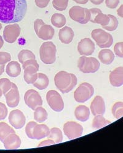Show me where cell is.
<instances>
[{
    "label": "cell",
    "mask_w": 123,
    "mask_h": 153,
    "mask_svg": "<svg viewBox=\"0 0 123 153\" xmlns=\"http://www.w3.org/2000/svg\"><path fill=\"white\" fill-rule=\"evenodd\" d=\"M25 0H0V22L4 24L19 22L27 11Z\"/></svg>",
    "instance_id": "obj_1"
},
{
    "label": "cell",
    "mask_w": 123,
    "mask_h": 153,
    "mask_svg": "<svg viewBox=\"0 0 123 153\" xmlns=\"http://www.w3.org/2000/svg\"><path fill=\"white\" fill-rule=\"evenodd\" d=\"M76 76L72 73L61 71L55 74L54 82L57 88L63 94L69 93L77 84Z\"/></svg>",
    "instance_id": "obj_2"
},
{
    "label": "cell",
    "mask_w": 123,
    "mask_h": 153,
    "mask_svg": "<svg viewBox=\"0 0 123 153\" xmlns=\"http://www.w3.org/2000/svg\"><path fill=\"white\" fill-rule=\"evenodd\" d=\"M56 46L51 41L42 43L40 49L41 60L45 64H52L56 60Z\"/></svg>",
    "instance_id": "obj_3"
},
{
    "label": "cell",
    "mask_w": 123,
    "mask_h": 153,
    "mask_svg": "<svg viewBox=\"0 0 123 153\" xmlns=\"http://www.w3.org/2000/svg\"><path fill=\"white\" fill-rule=\"evenodd\" d=\"M24 70V80L27 84H33L37 79L39 65L35 59H30L23 64Z\"/></svg>",
    "instance_id": "obj_4"
},
{
    "label": "cell",
    "mask_w": 123,
    "mask_h": 153,
    "mask_svg": "<svg viewBox=\"0 0 123 153\" xmlns=\"http://www.w3.org/2000/svg\"><path fill=\"white\" fill-rule=\"evenodd\" d=\"M91 36L100 48H110L113 43L112 35L102 29H94L91 33Z\"/></svg>",
    "instance_id": "obj_5"
},
{
    "label": "cell",
    "mask_w": 123,
    "mask_h": 153,
    "mask_svg": "<svg viewBox=\"0 0 123 153\" xmlns=\"http://www.w3.org/2000/svg\"><path fill=\"white\" fill-rule=\"evenodd\" d=\"M34 30L38 37L45 41L52 39L55 34L54 28L45 24L41 19H37L34 22Z\"/></svg>",
    "instance_id": "obj_6"
},
{
    "label": "cell",
    "mask_w": 123,
    "mask_h": 153,
    "mask_svg": "<svg viewBox=\"0 0 123 153\" xmlns=\"http://www.w3.org/2000/svg\"><path fill=\"white\" fill-rule=\"evenodd\" d=\"M100 66V62L94 57H81L78 61V67L83 73H94Z\"/></svg>",
    "instance_id": "obj_7"
},
{
    "label": "cell",
    "mask_w": 123,
    "mask_h": 153,
    "mask_svg": "<svg viewBox=\"0 0 123 153\" xmlns=\"http://www.w3.org/2000/svg\"><path fill=\"white\" fill-rule=\"evenodd\" d=\"M69 16L73 20L76 22L81 24H86L90 20L91 12L87 8L75 6L70 9Z\"/></svg>",
    "instance_id": "obj_8"
},
{
    "label": "cell",
    "mask_w": 123,
    "mask_h": 153,
    "mask_svg": "<svg viewBox=\"0 0 123 153\" xmlns=\"http://www.w3.org/2000/svg\"><path fill=\"white\" fill-rule=\"evenodd\" d=\"M94 94L93 86L87 82L81 84L74 92L75 99L77 102L84 103L92 97Z\"/></svg>",
    "instance_id": "obj_9"
},
{
    "label": "cell",
    "mask_w": 123,
    "mask_h": 153,
    "mask_svg": "<svg viewBox=\"0 0 123 153\" xmlns=\"http://www.w3.org/2000/svg\"><path fill=\"white\" fill-rule=\"evenodd\" d=\"M46 100L50 108L54 111L60 112L64 108V102L60 94L56 91L51 90L46 94Z\"/></svg>",
    "instance_id": "obj_10"
},
{
    "label": "cell",
    "mask_w": 123,
    "mask_h": 153,
    "mask_svg": "<svg viewBox=\"0 0 123 153\" xmlns=\"http://www.w3.org/2000/svg\"><path fill=\"white\" fill-rule=\"evenodd\" d=\"M63 132L69 140H73L82 135L83 127L76 122H67L63 126Z\"/></svg>",
    "instance_id": "obj_11"
},
{
    "label": "cell",
    "mask_w": 123,
    "mask_h": 153,
    "mask_svg": "<svg viewBox=\"0 0 123 153\" xmlns=\"http://www.w3.org/2000/svg\"><path fill=\"white\" fill-rule=\"evenodd\" d=\"M25 104L33 110L42 105V100L40 94L33 89H30L26 92L24 95Z\"/></svg>",
    "instance_id": "obj_12"
},
{
    "label": "cell",
    "mask_w": 123,
    "mask_h": 153,
    "mask_svg": "<svg viewBox=\"0 0 123 153\" xmlns=\"http://www.w3.org/2000/svg\"><path fill=\"white\" fill-rule=\"evenodd\" d=\"M20 30V27L17 24L6 26L3 31L4 39L8 43H14L19 36Z\"/></svg>",
    "instance_id": "obj_13"
},
{
    "label": "cell",
    "mask_w": 123,
    "mask_h": 153,
    "mask_svg": "<svg viewBox=\"0 0 123 153\" xmlns=\"http://www.w3.org/2000/svg\"><path fill=\"white\" fill-rule=\"evenodd\" d=\"M91 12L90 22L94 24L101 25L102 27L107 25L110 20L108 15L104 14L102 10L98 8H92L89 9Z\"/></svg>",
    "instance_id": "obj_14"
},
{
    "label": "cell",
    "mask_w": 123,
    "mask_h": 153,
    "mask_svg": "<svg viewBox=\"0 0 123 153\" xmlns=\"http://www.w3.org/2000/svg\"><path fill=\"white\" fill-rule=\"evenodd\" d=\"M9 121L10 124L15 128L20 129L25 126L26 119L23 113L19 110H16L10 111Z\"/></svg>",
    "instance_id": "obj_15"
},
{
    "label": "cell",
    "mask_w": 123,
    "mask_h": 153,
    "mask_svg": "<svg viewBox=\"0 0 123 153\" xmlns=\"http://www.w3.org/2000/svg\"><path fill=\"white\" fill-rule=\"evenodd\" d=\"M78 51L81 56H91L95 51V44L90 38H84L78 43Z\"/></svg>",
    "instance_id": "obj_16"
},
{
    "label": "cell",
    "mask_w": 123,
    "mask_h": 153,
    "mask_svg": "<svg viewBox=\"0 0 123 153\" xmlns=\"http://www.w3.org/2000/svg\"><path fill=\"white\" fill-rule=\"evenodd\" d=\"M6 103L9 107L15 108L18 106L20 101V95L17 85L12 82L10 89L4 95Z\"/></svg>",
    "instance_id": "obj_17"
},
{
    "label": "cell",
    "mask_w": 123,
    "mask_h": 153,
    "mask_svg": "<svg viewBox=\"0 0 123 153\" xmlns=\"http://www.w3.org/2000/svg\"><path fill=\"white\" fill-rule=\"evenodd\" d=\"M91 110L94 116L104 115L105 113V103L104 98L99 95L96 96L91 105Z\"/></svg>",
    "instance_id": "obj_18"
},
{
    "label": "cell",
    "mask_w": 123,
    "mask_h": 153,
    "mask_svg": "<svg viewBox=\"0 0 123 153\" xmlns=\"http://www.w3.org/2000/svg\"><path fill=\"white\" fill-rule=\"evenodd\" d=\"M110 82L113 87L123 85V67H119L111 71L109 76Z\"/></svg>",
    "instance_id": "obj_19"
},
{
    "label": "cell",
    "mask_w": 123,
    "mask_h": 153,
    "mask_svg": "<svg viewBox=\"0 0 123 153\" xmlns=\"http://www.w3.org/2000/svg\"><path fill=\"white\" fill-rule=\"evenodd\" d=\"M3 143L4 148L7 149H16L21 145V140L16 133H12L3 140Z\"/></svg>",
    "instance_id": "obj_20"
},
{
    "label": "cell",
    "mask_w": 123,
    "mask_h": 153,
    "mask_svg": "<svg viewBox=\"0 0 123 153\" xmlns=\"http://www.w3.org/2000/svg\"><path fill=\"white\" fill-rule=\"evenodd\" d=\"M50 133L49 128L45 124H37L33 132V138L35 140H41L48 137Z\"/></svg>",
    "instance_id": "obj_21"
},
{
    "label": "cell",
    "mask_w": 123,
    "mask_h": 153,
    "mask_svg": "<svg viewBox=\"0 0 123 153\" xmlns=\"http://www.w3.org/2000/svg\"><path fill=\"white\" fill-rule=\"evenodd\" d=\"M74 37V31L69 27H65L60 29L59 32V38L60 41L64 44L70 43Z\"/></svg>",
    "instance_id": "obj_22"
},
{
    "label": "cell",
    "mask_w": 123,
    "mask_h": 153,
    "mask_svg": "<svg viewBox=\"0 0 123 153\" xmlns=\"http://www.w3.org/2000/svg\"><path fill=\"white\" fill-rule=\"evenodd\" d=\"M75 116L78 121L81 122H86L89 118L90 110L86 106L80 105L75 109Z\"/></svg>",
    "instance_id": "obj_23"
},
{
    "label": "cell",
    "mask_w": 123,
    "mask_h": 153,
    "mask_svg": "<svg viewBox=\"0 0 123 153\" xmlns=\"http://www.w3.org/2000/svg\"><path fill=\"white\" fill-rule=\"evenodd\" d=\"M6 71L7 74L12 78H16L21 73L20 64L16 61L9 62L6 66Z\"/></svg>",
    "instance_id": "obj_24"
},
{
    "label": "cell",
    "mask_w": 123,
    "mask_h": 153,
    "mask_svg": "<svg viewBox=\"0 0 123 153\" xmlns=\"http://www.w3.org/2000/svg\"><path fill=\"white\" fill-rule=\"evenodd\" d=\"M98 58L102 63L110 65L115 59V54L110 49H103L99 52Z\"/></svg>",
    "instance_id": "obj_25"
},
{
    "label": "cell",
    "mask_w": 123,
    "mask_h": 153,
    "mask_svg": "<svg viewBox=\"0 0 123 153\" xmlns=\"http://www.w3.org/2000/svg\"><path fill=\"white\" fill-rule=\"evenodd\" d=\"M49 84V80L48 76L43 73H38V77L36 81L33 84L39 90L46 89Z\"/></svg>",
    "instance_id": "obj_26"
},
{
    "label": "cell",
    "mask_w": 123,
    "mask_h": 153,
    "mask_svg": "<svg viewBox=\"0 0 123 153\" xmlns=\"http://www.w3.org/2000/svg\"><path fill=\"white\" fill-rule=\"evenodd\" d=\"M48 114L46 110L42 107L38 106L35 110L34 117L35 121H37L38 123H42L46 121L48 119Z\"/></svg>",
    "instance_id": "obj_27"
},
{
    "label": "cell",
    "mask_w": 123,
    "mask_h": 153,
    "mask_svg": "<svg viewBox=\"0 0 123 153\" xmlns=\"http://www.w3.org/2000/svg\"><path fill=\"white\" fill-rule=\"evenodd\" d=\"M51 21L52 25L54 27L57 28H62L66 24V18L62 14L55 13L52 16Z\"/></svg>",
    "instance_id": "obj_28"
},
{
    "label": "cell",
    "mask_w": 123,
    "mask_h": 153,
    "mask_svg": "<svg viewBox=\"0 0 123 153\" xmlns=\"http://www.w3.org/2000/svg\"><path fill=\"white\" fill-rule=\"evenodd\" d=\"M16 133L15 130L5 123H0V141L1 142L10 134Z\"/></svg>",
    "instance_id": "obj_29"
},
{
    "label": "cell",
    "mask_w": 123,
    "mask_h": 153,
    "mask_svg": "<svg viewBox=\"0 0 123 153\" xmlns=\"http://www.w3.org/2000/svg\"><path fill=\"white\" fill-rule=\"evenodd\" d=\"M110 124H111V122L105 119L103 115H97L93 119L92 126L94 128L99 129Z\"/></svg>",
    "instance_id": "obj_30"
},
{
    "label": "cell",
    "mask_w": 123,
    "mask_h": 153,
    "mask_svg": "<svg viewBox=\"0 0 123 153\" xmlns=\"http://www.w3.org/2000/svg\"><path fill=\"white\" fill-rule=\"evenodd\" d=\"M48 138L51 139L55 143H61L63 140V135L60 128L57 127L52 128L50 130V133L48 135Z\"/></svg>",
    "instance_id": "obj_31"
},
{
    "label": "cell",
    "mask_w": 123,
    "mask_h": 153,
    "mask_svg": "<svg viewBox=\"0 0 123 153\" xmlns=\"http://www.w3.org/2000/svg\"><path fill=\"white\" fill-rule=\"evenodd\" d=\"M35 54L31 51L27 49L21 51L18 54V59L20 63L23 64L25 61L30 59H35Z\"/></svg>",
    "instance_id": "obj_32"
},
{
    "label": "cell",
    "mask_w": 123,
    "mask_h": 153,
    "mask_svg": "<svg viewBox=\"0 0 123 153\" xmlns=\"http://www.w3.org/2000/svg\"><path fill=\"white\" fill-rule=\"evenodd\" d=\"M112 114L116 119H120L123 116V102H119L114 104L112 107Z\"/></svg>",
    "instance_id": "obj_33"
},
{
    "label": "cell",
    "mask_w": 123,
    "mask_h": 153,
    "mask_svg": "<svg viewBox=\"0 0 123 153\" xmlns=\"http://www.w3.org/2000/svg\"><path fill=\"white\" fill-rule=\"evenodd\" d=\"M110 18V22L109 24L104 27H102L104 29L109 31H115L117 29L118 27V20L117 19V18L113 16V15H111V14H108Z\"/></svg>",
    "instance_id": "obj_34"
},
{
    "label": "cell",
    "mask_w": 123,
    "mask_h": 153,
    "mask_svg": "<svg viewBox=\"0 0 123 153\" xmlns=\"http://www.w3.org/2000/svg\"><path fill=\"white\" fill-rule=\"evenodd\" d=\"M69 0H53L52 6L57 10L63 11L65 10L68 6Z\"/></svg>",
    "instance_id": "obj_35"
},
{
    "label": "cell",
    "mask_w": 123,
    "mask_h": 153,
    "mask_svg": "<svg viewBox=\"0 0 123 153\" xmlns=\"http://www.w3.org/2000/svg\"><path fill=\"white\" fill-rule=\"evenodd\" d=\"M12 82L7 78H2L0 79V89H1L3 94L4 95L11 88Z\"/></svg>",
    "instance_id": "obj_36"
},
{
    "label": "cell",
    "mask_w": 123,
    "mask_h": 153,
    "mask_svg": "<svg viewBox=\"0 0 123 153\" xmlns=\"http://www.w3.org/2000/svg\"><path fill=\"white\" fill-rule=\"evenodd\" d=\"M37 124V123L35 122H30L27 124L26 128H25V132L27 135L28 136V138H31V139H33V129H34L35 126Z\"/></svg>",
    "instance_id": "obj_37"
},
{
    "label": "cell",
    "mask_w": 123,
    "mask_h": 153,
    "mask_svg": "<svg viewBox=\"0 0 123 153\" xmlns=\"http://www.w3.org/2000/svg\"><path fill=\"white\" fill-rule=\"evenodd\" d=\"M114 52L118 57L123 58V42H119L116 44L114 47Z\"/></svg>",
    "instance_id": "obj_38"
},
{
    "label": "cell",
    "mask_w": 123,
    "mask_h": 153,
    "mask_svg": "<svg viewBox=\"0 0 123 153\" xmlns=\"http://www.w3.org/2000/svg\"><path fill=\"white\" fill-rule=\"evenodd\" d=\"M10 53L6 52H0V65H5L10 62Z\"/></svg>",
    "instance_id": "obj_39"
},
{
    "label": "cell",
    "mask_w": 123,
    "mask_h": 153,
    "mask_svg": "<svg viewBox=\"0 0 123 153\" xmlns=\"http://www.w3.org/2000/svg\"><path fill=\"white\" fill-rule=\"evenodd\" d=\"M7 116V108L6 106L0 102V121H2L6 119Z\"/></svg>",
    "instance_id": "obj_40"
},
{
    "label": "cell",
    "mask_w": 123,
    "mask_h": 153,
    "mask_svg": "<svg viewBox=\"0 0 123 153\" xmlns=\"http://www.w3.org/2000/svg\"><path fill=\"white\" fill-rule=\"evenodd\" d=\"M119 4V0H105L106 6L110 9H115Z\"/></svg>",
    "instance_id": "obj_41"
},
{
    "label": "cell",
    "mask_w": 123,
    "mask_h": 153,
    "mask_svg": "<svg viewBox=\"0 0 123 153\" xmlns=\"http://www.w3.org/2000/svg\"><path fill=\"white\" fill-rule=\"evenodd\" d=\"M36 5L40 8L46 7L49 3L50 0H35Z\"/></svg>",
    "instance_id": "obj_42"
},
{
    "label": "cell",
    "mask_w": 123,
    "mask_h": 153,
    "mask_svg": "<svg viewBox=\"0 0 123 153\" xmlns=\"http://www.w3.org/2000/svg\"><path fill=\"white\" fill-rule=\"evenodd\" d=\"M54 144H55L54 141H53L51 139H49V140H45V141H43V142H41V143L39 145L38 147L44 146H47V145H54Z\"/></svg>",
    "instance_id": "obj_43"
},
{
    "label": "cell",
    "mask_w": 123,
    "mask_h": 153,
    "mask_svg": "<svg viewBox=\"0 0 123 153\" xmlns=\"http://www.w3.org/2000/svg\"><path fill=\"white\" fill-rule=\"evenodd\" d=\"M117 14L120 17L123 18V4H122L117 10Z\"/></svg>",
    "instance_id": "obj_44"
},
{
    "label": "cell",
    "mask_w": 123,
    "mask_h": 153,
    "mask_svg": "<svg viewBox=\"0 0 123 153\" xmlns=\"http://www.w3.org/2000/svg\"><path fill=\"white\" fill-rule=\"evenodd\" d=\"M89 1L95 5H100L104 3V0H89Z\"/></svg>",
    "instance_id": "obj_45"
},
{
    "label": "cell",
    "mask_w": 123,
    "mask_h": 153,
    "mask_svg": "<svg viewBox=\"0 0 123 153\" xmlns=\"http://www.w3.org/2000/svg\"><path fill=\"white\" fill-rule=\"evenodd\" d=\"M75 3L78 4H86L88 1L89 0H73Z\"/></svg>",
    "instance_id": "obj_46"
},
{
    "label": "cell",
    "mask_w": 123,
    "mask_h": 153,
    "mask_svg": "<svg viewBox=\"0 0 123 153\" xmlns=\"http://www.w3.org/2000/svg\"><path fill=\"white\" fill-rule=\"evenodd\" d=\"M4 65H0V76H1L4 71Z\"/></svg>",
    "instance_id": "obj_47"
},
{
    "label": "cell",
    "mask_w": 123,
    "mask_h": 153,
    "mask_svg": "<svg viewBox=\"0 0 123 153\" xmlns=\"http://www.w3.org/2000/svg\"><path fill=\"white\" fill-rule=\"evenodd\" d=\"M4 45V41L2 36L0 35V49H1Z\"/></svg>",
    "instance_id": "obj_48"
},
{
    "label": "cell",
    "mask_w": 123,
    "mask_h": 153,
    "mask_svg": "<svg viewBox=\"0 0 123 153\" xmlns=\"http://www.w3.org/2000/svg\"><path fill=\"white\" fill-rule=\"evenodd\" d=\"M2 95H3V92H2V91H1V89H0V98H1V97Z\"/></svg>",
    "instance_id": "obj_49"
},
{
    "label": "cell",
    "mask_w": 123,
    "mask_h": 153,
    "mask_svg": "<svg viewBox=\"0 0 123 153\" xmlns=\"http://www.w3.org/2000/svg\"><path fill=\"white\" fill-rule=\"evenodd\" d=\"M1 28H2V25L1 23H0V30H1Z\"/></svg>",
    "instance_id": "obj_50"
}]
</instances>
